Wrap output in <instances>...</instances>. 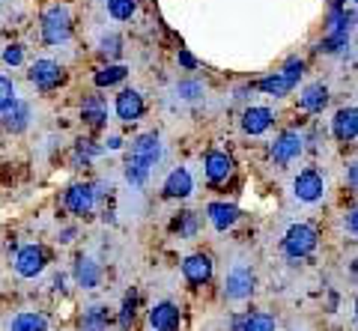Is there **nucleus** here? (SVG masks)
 <instances>
[{"mask_svg":"<svg viewBox=\"0 0 358 331\" xmlns=\"http://www.w3.org/2000/svg\"><path fill=\"white\" fill-rule=\"evenodd\" d=\"M346 45H350V33H326V39L320 42V51L338 54V51H343Z\"/></svg>","mask_w":358,"mask_h":331,"instance_id":"cd10ccee","label":"nucleus"},{"mask_svg":"<svg viewBox=\"0 0 358 331\" xmlns=\"http://www.w3.org/2000/svg\"><path fill=\"white\" fill-rule=\"evenodd\" d=\"M350 230H352V233L358 236V209H355V212L350 215Z\"/></svg>","mask_w":358,"mask_h":331,"instance_id":"4c0bfd02","label":"nucleus"},{"mask_svg":"<svg viewBox=\"0 0 358 331\" xmlns=\"http://www.w3.org/2000/svg\"><path fill=\"white\" fill-rule=\"evenodd\" d=\"M105 105L99 102V98H87L84 102V119L87 123H93V126H99V123H105Z\"/></svg>","mask_w":358,"mask_h":331,"instance_id":"c85d7f7f","label":"nucleus"},{"mask_svg":"<svg viewBox=\"0 0 358 331\" xmlns=\"http://www.w3.org/2000/svg\"><path fill=\"white\" fill-rule=\"evenodd\" d=\"M13 102H15V84L0 75V110H6Z\"/></svg>","mask_w":358,"mask_h":331,"instance_id":"c756f323","label":"nucleus"},{"mask_svg":"<svg viewBox=\"0 0 358 331\" xmlns=\"http://www.w3.org/2000/svg\"><path fill=\"white\" fill-rule=\"evenodd\" d=\"M182 236H194L197 233V215L194 212H185V218H182V230H179Z\"/></svg>","mask_w":358,"mask_h":331,"instance_id":"72a5a7b5","label":"nucleus"},{"mask_svg":"<svg viewBox=\"0 0 358 331\" xmlns=\"http://www.w3.org/2000/svg\"><path fill=\"white\" fill-rule=\"evenodd\" d=\"M179 63H182L185 66V69H194V57H192V54H188V51H179Z\"/></svg>","mask_w":358,"mask_h":331,"instance_id":"c9c22d12","label":"nucleus"},{"mask_svg":"<svg viewBox=\"0 0 358 331\" xmlns=\"http://www.w3.org/2000/svg\"><path fill=\"white\" fill-rule=\"evenodd\" d=\"M350 182H352L355 189H358V159L352 161V168H350Z\"/></svg>","mask_w":358,"mask_h":331,"instance_id":"e433bc0d","label":"nucleus"},{"mask_svg":"<svg viewBox=\"0 0 358 331\" xmlns=\"http://www.w3.org/2000/svg\"><path fill=\"white\" fill-rule=\"evenodd\" d=\"M99 278H102V272H99V266L90 257H81L75 263V281H78V286L93 290V286H99Z\"/></svg>","mask_w":358,"mask_h":331,"instance_id":"412c9836","label":"nucleus"},{"mask_svg":"<svg viewBox=\"0 0 358 331\" xmlns=\"http://www.w3.org/2000/svg\"><path fill=\"white\" fill-rule=\"evenodd\" d=\"M206 218L212 221V227L224 233L227 227L236 224L239 209H236V206H227V203H209V206H206Z\"/></svg>","mask_w":358,"mask_h":331,"instance_id":"a211bd4d","label":"nucleus"},{"mask_svg":"<svg viewBox=\"0 0 358 331\" xmlns=\"http://www.w3.org/2000/svg\"><path fill=\"white\" fill-rule=\"evenodd\" d=\"M331 131L338 140H352L358 135V110L355 108H341L331 119Z\"/></svg>","mask_w":358,"mask_h":331,"instance_id":"f8f14e48","label":"nucleus"},{"mask_svg":"<svg viewBox=\"0 0 358 331\" xmlns=\"http://www.w3.org/2000/svg\"><path fill=\"white\" fill-rule=\"evenodd\" d=\"M272 110L268 108H248L242 114V128L248 131V135H263V131H268V126H272Z\"/></svg>","mask_w":358,"mask_h":331,"instance_id":"dca6fc26","label":"nucleus"},{"mask_svg":"<svg viewBox=\"0 0 358 331\" xmlns=\"http://www.w3.org/2000/svg\"><path fill=\"white\" fill-rule=\"evenodd\" d=\"M182 274H185V281L194 284V286L206 284V281L212 278V260L203 257V253H194V257H188V260L182 263Z\"/></svg>","mask_w":358,"mask_h":331,"instance_id":"4468645a","label":"nucleus"},{"mask_svg":"<svg viewBox=\"0 0 358 331\" xmlns=\"http://www.w3.org/2000/svg\"><path fill=\"white\" fill-rule=\"evenodd\" d=\"M164 191L171 197H188L194 191V182H192V173H188L185 168H176L171 176L164 179Z\"/></svg>","mask_w":358,"mask_h":331,"instance_id":"6ab92c4d","label":"nucleus"},{"mask_svg":"<svg viewBox=\"0 0 358 331\" xmlns=\"http://www.w3.org/2000/svg\"><path fill=\"white\" fill-rule=\"evenodd\" d=\"M15 272L21 278H36L45 272V251L36 245H27L15 253Z\"/></svg>","mask_w":358,"mask_h":331,"instance_id":"423d86ee","label":"nucleus"},{"mask_svg":"<svg viewBox=\"0 0 358 331\" xmlns=\"http://www.w3.org/2000/svg\"><path fill=\"white\" fill-rule=\"evenodd\" d=\"M150 164H143V161H138V159H126V179L131 182V185H143L150 179Z\"/></svg>","mask_w":358,"mask_h":331,"instance_id":"5701e85b","label":"nucleus"},{"mask_svg":"<svg viewBox=\"0 0 358 331\" xmlns=\"http://www.w3.org/2000/svg\"><path fill=\"white\" fill-rule=\"evenodd\" d=\"M176 93L182 96V98H197L200 93H203V87H200L197 81H182V84L176 87Z\"/></svg>","mask_w":358,"mask_h":331,"instance_id":"7c9ffc66","label":"nucleus"},{"mask_svg":"<svg viewBox=\"0 0 358 331\" xmlns=\"http://www.w3.org/2000/svg\"><path fill=\"white\" fill-rule=\"evenodd\" d=\"M129 156L143 161V164H150V168H155L159 159H162V140H159V135H141V138H134Z\"/></svg>","mask_w":358,"mask_h":331,"instance_id":"6e6552de","label":"nucleus"},{"mask_svg":"<svg viewBox=\"0 0 358 331\" xmlns=\"http://www.w3.org/2000/svg\"><path fill=\"white\" fill-rule=\"evenodd\" d=\"M251 293H254V274L245 263H236V266L227 272V278H224V295H227L230 302H242V299H248Z\"/></svg>","mask_w":358,"mask_h":331,"instance_id":"20e7f679","label":"nucleus"},{"mask_svg":"<svg viewBox=\"0 0 358 331\" xmlns=\"http://www.w3.org/2000/svg\"><path fill=\"white\" fill-rule=\"evenodd\" d=\"M242 331H275V319L268 314H248L242 319Z\"/></svg>","mask_w":358,"mask_h":331,"instance_id":"393cba45","label":"nucleus"},{"mask_svg":"<svg viewBox=\"0 0 358 331\" xmlns=\"http://www.w3.org/2000/svg\"><path fill=\"white\" fill-rule=\"evenodd\" d=\"M120 147H122L120 138H110V140H108V149H120Z\"/></svg>","mask_w":358,"mask_h":331,"instance_id":"58836bf2","label":"nucleus"},{"mask_svg":"<svg viewBox=\"0 0 358 331\" xmlns=\"http://www.w3.org/2000/svg\"><path fill=\"white\" fill-rule=\"evenodd\" d=\"M72 21H69V9L66 6H51L48 13L42 15V36L48 45H60V42L69 39Z\"/></svg>","mask_w":358,"mask_h":331,"instance_id":"f257e3e1","label":"nucleus"},{"mask_svg":"<svg viewBox=\"0 0 358 331\" xmlns=\"http://www.w3.org/2000/svg\"><path fill=\"white\" fill-rule=\"evenodd\" d=\"M30 81L39 87V90H54V87L60 84L63 78V72H60V66L54 63V60H36L30 66Z\"/></svg>","mask_w":358,"mask_h":331,"instance_id":"0eeeda50","label":"nucleus"},{"mask_svg":"<svg viewBox=\"0 0 358 331\" xmlns=\"http://www.w3.org/2000/svg\"><path fill=\"white\" fill-rule=\"evenodd\" d=\"M134 9H138L134 0H108V13H110V18H117V21H129L134 15Z\"/></svg>","mask_w":358,"mask_h":331,"instance_id":"a878e982","label":"nucleus"},{"mask_svg":"<svg viewBox=\"0 0 358 331\" xmlns=\"http://www.w3.org/2000/svg\"><path fill=\"white\" fill-rule=\"evenodd\" d=\"M96 206V191L93 185H72L69 191H66V209L75 215H90Z\"/></svg>","mask_w":358,"mask_h":331,"instance_id":"1a4fd4ad","label":"nucleus"},{"mask_svg":"<svg viewBox=\"0 0 358 331\" xmlns=\"http://www.w3.org/2000/svg\"><path fill=\"white\" fill-rule=\"evenodd\" d=\"M102 51L110 54V57H117V54H120V39L117 36H105L102 39Z\"/></svg>","mask_w":358,"mask_h":331,"instance_id":"f704fd0d","label":"nucleus"},{"mask_svg":"<svg viewBox=\"0 0 358 331\" xmlns=\"http://www.w3.org/2000/svg\"><path fill=\"white\" fill-rule=\"evenodd\" d=\"M203 168H206V179L209 182H224V179H230V173H233V159L227 156V152H209V156H206V164H203Z\"/></svg>","mask_w":358,"mask_h":331,"instance_id":"2eb2a0df","label":"nucleus"},{"mask_svg":"<svg viewBox=\"0 0 358 331\" xmlns=\"http://www.w3.org/2000/svg\"><path fill=\"white\" fill-rule=\"evenodd\" d=\"M27 119H30V108L24 102H18V98L6 110H0V126L6 131H21L27 126Z\"/></svg>","mask_w":358,"mask_h":331,"instance_id":"f3484780","label":"nucleus"},{"mask_svg":"<svg viewBox=\"0 0 358 331\" xmlns=\"http://www.w3.org/2000/svg\"><path fill=\"white\" fill-rule=\"evenodd\" d=\"M301 72H305V63H301V60H289L278 75H272V78H263V81H260V90L268 93V96H287V93L299 84Z\"/></svg>","mask_w":358,"mask_h":331,"instance_id":"f03ea898","label":"nucleus"},{"mask_svg":"<svg viewBox=\"0 0 358 331\" xmlns=\"http://www.w3.org/2000/svg\"><path fill=\"white\" fill-rule=\"evenodd\" d=\"M317 248V230H313L310 224H293L287 230L284 236V251L289 253V257H308V253Z\"/></svg>","mask_w":358,"mask_h":331,"instance_id":"7ed1b4c3","label":"nucleus"},{"mask_svg":"<svg viewBox=\"0 0 358 331\" xmlns=\"http://www.w3.org/2000/svg\"><path fill=\"white\" fill-rule=\"evenodd\" d=\"M131 319H134V295H129L126 304H122V314H120V328L126 331L131 325Z\"/></svg>","mask_w":358,"mask_h":331,"instance_id":"2f4dec72","label":"nucleus"},{"mask_svg":"<svg viewBox=\"0 0 358 331\" xmlns=\"http://www.w3.org/2000/svg\"><path fill=\"white\" fill-rule=\"evenodd\" d=\"M126 75H129L126 66H108V69L96 72V87H110V84L122 81V78H126Z\"/></svg>","mask_w":358,"mask_h":331,"instance_id":"bb28decb","label":"nucleus"},{"mask_svg":"<svg viewBox=\"0 0 358 331\" xmlns=\"http://www.w3.org/2000/svg\"><path fill=\"white\" fill-rule=\"evenodd\" d=\"M355 6H358V0H355Z\"/></svg>","mask_w":358,"mask_h":331,"instance_id":"a19ab883","label":"nucleus"},{"mask_svg":"<svg viewBox=\"0 0 358 331\" xmlns=\"http://www.w3.org/2000/svg\"><path fill=\"white\" fill-rule=\"evenodd\" d=\"M293 194L301 203H317L326 194V182H322V176L317 170H301L293 182Z\"/></svg>","mask_w":358,"mask_h":331,"instance_id":"39448f33","label":"nucleus"},{"mask_svg":"<svg viewBox=\"0 0 358 331\" xmlns=\"http://www.w3.org/2000/svg\"><path fill=\"white\" fill-rule=\"evenodd\" d=\"M355 319H358V302H355Z\"/></svg>","mask_w":358,"mask_h":331,"instance_id":"ea45409f","label":"nucleus"},{"mask_svg":"<svg viewBox=\"0 0 358 331\" xmlns=\"http://www.w3.org/2000/svg\"><path fill=\"white\" fill-rule=\"evenodd\" d=\"M114 110H117V117L122 119V123H138L141 114H143V98H141V93L122 90V93L117 96Z\"/></svg>","mask_w":358,"mask_h":331,"instance_id":"9b49d317","label":"nucleus"},{"mask_svg":"<svg viewBox=\"0 0 358 331\" xmlns=\"http://www.w3.org/2000/svg\"><path fill=\"white\" fill-rule=\"evenodd\" d=\"M21 60H24V48H21V45H9L3 51V63L6 66H18Z\"/></svg>","mask_w":358,"mask_h":331,"instance_id":"473e14b6","label":"nucleus"},{"mask_svg":"<svg viewBox=\"0 0 358 331\" xmlns=\"http://www.w3.org/2000/svg\"><path fill=\"white\" fill-rule=\"evenodd\" d=\"M301 152V138L296 131H284V135H278L275 143H272V159L275 164H289L293 159H299Z\"/></svg>","mask_w":358,"mask_h":331,"instance_id":"9d476101","label":"nucleus"},{"mask_svg":"<svg viewBox=\"0 0 358 331\" xmlns=\"http://www.w3.org/2000/svg\"><path fill=\"white\" fill-rule=\"evenodd\" d=\"M9 331H48V325H45V316L39 314H18Z\"/></svg>","mask_w":358,"mask_h":331,"instance_id":"4be33fe9","label":"nucleus"},{"mask_svg":"<svg viewBox=\"0 0 358 331\" xmlns=\"http://www.w3.org/2000/svg\"><path fill=\"white\" fill-rule=\"evenodd\" d=\"M299 105L305 108V110H322L329 105V87L326 84H310L301 90L299 96Z\"/></svg>","mask_w":358,"mask_h":331,"instance_id":"aec40b11","label":"nucleus"},{"mask_svg":"<svg viewBox=\"0 0 358 331\" xmlns=\"http://www.w3.org/2000/svg\"><path fill=\"white\" fill-rule=\"evenodd\" d=\"M108 328V311L105 307H90L84 314V331H105Z\"/></svg>","mask_w":358,"mask_h":331,"instance_id":"b1692460","label":"nucleus"},{"mask_svg":"<svg viewBox=\"0 0 358 331\" xmlns=\"http://www.w3.org/2000/svg\"><path fill=\"white\" fill-rule=\"evenodd\" d=\"M150 325L155 331H176L179 328V307L171 302H162L150 311Z\"/></svg>","mask_w":358,"mask_h":331,"instance_id":"ddd939ff","label":"nucleus"}]
</instances>
